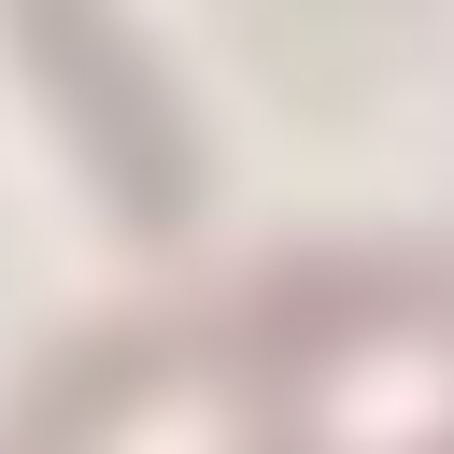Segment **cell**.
<instances>
[{
	"mask_svg": "<svg viewBox=\"0 0 454 454\" xmlns=\"http://www.w3.org/2000/svg\"><path fill=\"white\" fill-rule=\"evenodd\" d=\"M28 14H43V28H28V43H43V71H57V85H71V114H85L99 184H128V213H142V227H170V213H184V156H170V128L128 99V71H99V57H85V0H28Z\"/></svg>",
	"mask_w": 454,
	"mask_h": 454,
	"instance_id": "6da1fadb",
	"label": "cell"
}]
</instances>
